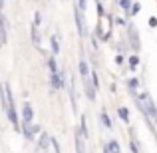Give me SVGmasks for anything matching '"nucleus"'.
Wrapping results in <instances>:
<instances>
[{"instance_id":"nucleus-1","label":"nucleus","mask_w":157,"mask_h":153,"mask_svg":"<svg viewBox=\"0 0 157 153\" xmlns=\"http://www.w3.org/2000/svg\"><path fill=\"white\" fill-rule=\"evenodd\" d=\"M0 107L6 113V117L10 119L12 127L16 131H22V121L18 119V111H16V101H14V94H12L8 84H0Z\"/></svg>"},{"instance_id":"nucleus-2","label":"nucleus","mask_w":157,"mask_h":153,"mask_svg":"<svg viewBox=\"0 0 157 153\" xmlns=\"http://www.w3.org/2000/svg\"><path fill=\"white\" fill-rule=\"evenodd\" d=\"M127 48L129 50H133L135 54H137L139 50H141V38H139V32H137V28H135V24L133 22H129L127 24Z\"/></svg>"},{"instance_id":"nucleus-3","label":"nucleus","mask_w":157,"mask_h":153,"mask_svg":"<svg viewBox=\"0 0 157 153\" xmlns=\"http://www.w3.org/2000/svg\"><path fill=\"white\" fill-rule=\"evenodd\" d=\"M82 8L80 6H76L74 8V20H76V28H78V36L80 38H86L88 36V28H86V20H84V16H82Z\"/></svg>"},{"instance_id":"nucleus-4","label":"nucleus","mask_w":157,"mask_h":153,"mask_svg":"<svg viewBox=\"0 0 157 153\" xmlns=\"http://www.w3.org/2000/svg\"><path fill=\"white\" fill-rule=\"evenodd\" d=\"M34 123V109L30 101L22 103V125H32Z\"/></svg>"},{"instance_id":"nucleus-5","label":"nucleus","mask_w":157,"mask_h":153,"mask_svg":"<svg viewBox=\"0 0 157 153\" xmlns=\"http://www.w3.org/2000/svg\"><path fill=\"white\" fill-rule=\"evenodd\" d=\"M82 84H84V94H86V98H88L90 101H96V98H98V88L92 84V80H82Z\"/></svg>"},{"instance_id":"nucleus-6","label":"nucleus","mask_w":157,"mask_h":153,"mask_svg":"<svg viewBox=\"0 0 157 153\" xmlns=\"http://www.w3.org/2000/svg\"><path fill=\"white\" fill-rule=\"evenodd\" d=\"M78 72H80L82 80H88V78H90V74H92V68H90V64H88V60H86L84 52H82V56H80V64H78Z\"/></svg>"},{"instance_id":"nucleus-7","label":"nucleus","mask_w":157,"mask_h":153,"mask_svg":"<svg viewBox=\"0 0 157 153\" xmlns=\"http://www.w3.org/2000/svg\"><path fill=\"white\" fill-rule=\"evenodd\" d=\"M22 133H24V137H26L28 141H34V137L38 133H42V131H40V125L32 123V125H22Z\"/></svg>"},{"instance_id":"nucleus-8","label":"nucleus","mask_w":157,"mask_h":153,"mask_svg":"<svg viewBox=\"0 0 157 153\" xmlns=\"http://www.w3.org/2000/svg\"><path fill=\"white\" fill-rule=\"evenodd\" d=\"M127 145H129L131 153H141V145H139L137 137H135V131L129 127V135H127Z\"/></svg>"},{"instance_id":"nucleus-9","label":"nucleus","mask_w":157,"mask_h":153,"mask_svg":"<svg viewBox=\"0 0 157 153\" xmlns=\"http://www.w3.org/2000/svg\"><path fill=\"white\" fill-rule=\"evenodd\" d=\"M8 42V24H6V16L0 14V46Z\"/></svg>"},{"instance_id":"nucleus-10","label":"nucleus","mask_w":157,"mask_h":153,"mask_svg":"<svg viewBox=\"0 0 157 153\" xmlns=\"http://www.w3.org/2000/svg\"><path fill=\"white\" fill-rule=\"evenodd\" d=\"M84 135H82L80 129H76V135H74V143H76V153H88L86 151V143H84Z\"/></svg>"},{"instance_id":"nucleus-11","label":"nucleus","mask_w":157,"mask_h":153,"mask_svg":"<svg viewBox=\"0 0 157 153\" xmlns=\"http://www.w3.org/2000/svg\"><path fill=\"white\" fill-rule=\"evenodd\" d=\"M30 36H32V44L36 48H42V36H40V26H36L32 22V28H30Z\"/></svg>"},{"instance_id":"nucleus-12","label":"nucleus","mask_w":157,"mask_h":153,"mask_svg":"<svg viewBox=\"0 0 157 153\" xmlns=\"http://www.w3.org/2000/svg\"><path fill=\"white\" fill-rule=\"evenodd\" d=\"M50 143H52V135H50V133H46V131H42V133L38 135V147L46 151L48 147H50Z\"/></svg>"},{"instance_id":"nucleus-13","label":"nucleus","mask_w":157,"mask_h":153,"mask_svg":"<svg viewBox=\"0 0 157 153\" xmlns=\"http://www.w3.org/2000/svg\"><path fill=\"white\" fill-rule=\"evenodd\" d=\"M48 74H50V76H60V68H58V62H56V56H54V54L48 56Z\"/></svg>"},{"instance_id":"nucleus-14","label":"nucleus","mask_w":157,"mask_h":153,"mask_svg":"<svg viewBox=\"0 0 157 153\" xmlns=\"http://www.w3.org/2000/svg\"><path fill=\"white\" fill-rule=\"evenodd\" d=\"M68 94H70V103H72V109L76 111V109H78V103H76V84H74V78L70 80V86H68Z\"/></svg>"},{"instance_id":"nucleus-15","label":"nucleus","mask_w":157,"mask_h":153,"mask_svg":"<svg viewBox=\"0 0 157 153\" xmlns=\"http://www.w3.org/2000/svg\"><path fill=\"white\" fill-rule=\"evenodd\" d=\"M137 88H139V80H137V78H129V80H127V90H129V94L133 96V100L139 96Z\"/></svg>"},{"instance_id":"nucleus-16","label":"nucleus","mask_w":157,"mask_h":153,"mask_svg":"<svg viewBox=\"0 0 157 153\" xmlns=\"http://www.w3.org/2000/svg\"><path fill=\"white\" fill-rule=\"evenodd\" d=\"M78 129L82 131V135H84L86 139L90 137V129H88V121H86V115H82V117H80V123H78Z\"/></svg>"},{"instance_id":"nucleus-17","label":"nucleus","mask_w":157,"mask_h":153,"mask_svg":"<svg viewBox=\"0 0 157 153\" xmlns=\"http://www.w3.org/2000/svg\"><path fill=\"white\" fill-rule=\"evenodd\" d=\"M119 6H121L123 14H125L127 18H131V6H133V2H131V0H119Z\"/></svg>"},{"instance_id":"nucleus-18","label":"nucleus","mask_w":157,"mask_h":153,"mask_svg":"<svg viewBox=\"0 0 157 153\" xmlns=\"http://www.w3.org/2000/svg\"><path fill=\"white\" fill-rule=\"evenodd\" d=\"M100 121H101V125L107 127V129H111L113 127V123H111V119H109V115H107V111L105 109H101V113H100Z\"/></svg>"},{"instance_id":"nucleus-19","label":"nucleus","mask_w":157,"mask_h":153,"mask_svg":"<svg viewBox=\"0 0 157 153\" xmlns=\"http://www.w3.org/2000/svg\"><path fill=\"white\" fill-rule=\"evenodd\" d=\"M50 48H52L54 56L60 54V38H58V36H52V38H50Z\"/></svg>"},{"instance_id":"nucleus-20","label":"nucleus","mask_w":157,"mask_h":153,"mask_svg":"<svg viewBox=\"0 0 157 153\" xmlns=\"http://www.w3.org/2000/svg\"><path fill=\"white\" fill-rule=\"evenodd\" d=\"M117 115L119 117H121V121L123 123H129V109H127V107H117Z\"/></svg>"},{"instance_id":"nucleus-21","label":"nucleus","mask_w":157,"mask_h":153,"mask_svg":"<svg viewBox=\"0 0 157 153\" xmlns=\"http://www.w3.org/2000/svg\"><path fill=\"white\" fill-rule=\"evenodd\" d=\"M127 64H129V68H131V72H135V70H137V66H139V56H129L127 58Z\"/></svg>"},{"instance_id":"nucleus-22","label":"nucleus","mask_w":157,"mask_h":153,"mask_svg":"<svg viewBox=\"0 0 157 153\" xmlns=\"http://www.w3.org/2000/svg\"><path fill=\"white\" fill-rule=\"evenodd\" d=\"M107 147H109V153H121V149H119V143H117V139H111V141L107 143Z\"/></svg>"},{"instance_id":"nucleus-23","label":"nucleus","mask_w":157,"mask_h":153,"mask_svg":"<svg viewBox=\"0 0 157 153\" xmlns=\"http://www.w3.org/2000/svg\"><path fill=\"white\" fill-rule=\"evenodd\" d=\"M96 12H98V18H104V16H107L105 10H104V4H101L100 0H96Z\"/></svg>"},{"instance_id":"nucleus-24","label":"nucleus","mask_w":157,"mask_h":153,"mask_svg":"<svg viewBox=\"0 0 157 153\" xmlns=\"http://www.w3.org/2000/svg\"><path fill=\"white\" fill-rule=\"evenodd\" d=\"M139 10H141V4H139V2H133V6H131V18H133V16H137Z\"/></svg>"},{"instance_id":"nucleus-25","label":"nucleus","mask_w":157,"mask_h":153,"mask_svg":"<svg viewBox=\"0 0 157 153\" xmlns=\"http://www.w3.org/2000/svg\"><path fill=\"white\" fill-rule=\"evenodd\" d=\"M34 24L36 26H42V12L40 10H36V14H34Z\"/></svg>"},{"instance_id":"nucleus-26","label":"nucleus","mask_w":157,"mask_h":153,"mask_svg":"<svg viewBox=\"0 0 157 153\" xmlns=\"http://www.w3.org/2000/svg\"><path fill=\"white\" fill-rule=\"evenodd\" d=\"M52 147H54V153H62V149H60V143H58V139L52 135Z\"/></svg>"},{"instance_id":"nucleus-27","label":"nucleus","mask_w":157,"mask_h":153,"mask_svg":"<svg viewBox=\"0 0 157 153\" xmlns=\"http://www.w3.org/2000/svg\"><path fill=\"white\" fill-rule=\"evenodd\" d=\"M149 26L151 28H157V18H155V16H151V18H149Z\"/></svg>"},{"instance_id":"nucleus-28","label":"nucleus","mask_w":157,"mask_h":153,"mask_svg":"<svg viewBox=\"0 0 157 153\" xmlns=\"http://www.w3.org/2000/svg\"><path fill=\"white\" fill-rule=\"evenodd\" d=\"M86 2H88V0H78V6H80V8H82V12H84V10H86Z\"/></svg>"},{"instance_id":"nucleus-29","label":"nucleus","mask_w":157,"mask_h":153,"mask_svg":"<svg viewBox=\"0 0 157 153\" xmlns=\"http://www.w3.org/2000/svg\"><path fill=\"white\" fill-rule=\"evenodd\" d=\"M115 22H117L119 26H127V22H125V20H123V18H115Z\"/></svg>"},{"instance_id":"nucleus-30","label":"nucleus","mask_w":157,"mask_h":153,"mask_svg":"<svg viewBox=\"0 0 157 153\" xmlns=\"http://www.w3.org/2000/svg\"><path fill=\"white\" fill-rule=\"evenodd\" d=\"M115 62H117V64H123V54H117V56H115Z\"/></svg>"},{"instance_id":"nucleus-31","label":"nucleus","mask_w":157,"mask_h":153,"mask_svg":"<svg viewBox=\"0 0 157 153\" xmlns=\"http://www.w3.org/2000/svg\"><path fill=\"white\" fill-rule=\"evenodd\" d=\"M2 10H4V0H0V14H4Z\"/></svg>"}]
</instances>
